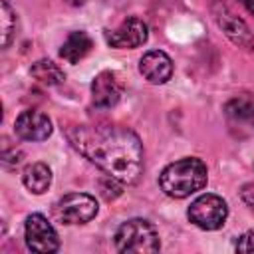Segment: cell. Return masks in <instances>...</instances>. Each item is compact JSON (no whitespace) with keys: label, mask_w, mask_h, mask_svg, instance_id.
<instances>
[{"label":"cell","mask_w":254,"mask_h":254,"mask_svg":"<svg viewBox=\"0 0 254 254\" xmlns=\"http://www.w3.org/2000/svg\"><path fill=\"white\" fill-rule=\"evenodd\" d=\"M236 252H254V232H246L238 238Z\"/></svg>","instance_id":"e0dca14e"},{"label":"cell","mask_w":254,"mask_h":254,"mask_svg":"<svg viewBox=\"0 0 254 254\" xmlns=\"http://www.w3.org/2000/svg\"><path fill=\"white\" fill-rule=\"evenodd\" d=\"M22 181H24V187L30 192L42 194L52 185V171H50V167L46 163H32V165H28L24 169Z\"/></svg>","instance_id":"4fadbf2b"},{"label":"cell","mask_w":254,"mask_h":254,"mask_svg":"<svg viewBox=\"0 0 254 254\" xmlns=\"http://www.w3.org/2000/svg\"><path fill=\"white\" fill-rule=\"evenodd\" d=\"M208 181L206 165L200 159L187 157L167 165L159 177V185L165 194L173 198H185L200 190Z\"/></svg>","instance_id":"7a4b0ae2"},{"label":"cell","mask_w":254,"mask_h":254,"mask_svg":"<svg viewBox=\"0 0 254 254\" xmlns=\"http://www.w3.org/2000/svg\"><path fill=\"white\" fill-rule=\"evenodd\" d=\"M113 244L115 250L123 254H151L161 248L155 226L143 218H131L123 222L113 236Z\"/></svg>","instance_id":"3957f363"},{"label":"cell","mask_w":254,"mask_h":254,"mask_svg":"<svg viewBox=\"0 0 254 254\" xmlns=\"http://www.w3.org/2000/svg\"><path fill=\"white\" fill-rule=\"evenodd\" d=\"M226 115L238 123H246L254 127V101L248 97H234L224 107Z\"/></svg>","instance_id":"9a60e30c"},{"label":"cell","mask_w":254,"mask_h":254,"mask_svg":"<svg viewBox=\"0 0 254 254\" xmlns=\"http://www.w3.org/2000/svg\"><path fill=\"white\" fill-rule=\"evenodd\" d=\"M93 48V40L89 38L87 32H71L65 42L62 44V50H60V56L67 62V64H77L79 60H83Z\"/></svg>","instance_id":"7c38bea8"},{"label":"cell","mask_w":254,"mask_h":254,"mask_svg":"<svg viewBox=\"0 0 254 254\" xmlns=\"http://www.w3.org/2000/svg\"><path fill=\"white\" fill-rule=\"evenodd\" d=\"M216 20H218V26L222 28V32H224L234 44H238V46H242V48H248V50L254 46V40H252V36H250V32H248L246 24H244L240 18H236L232 12H228V10L222 8V12L216 16Z\"/></svg>","instance_id":"8fae6325"},{"label":"cell","mask_w":254,"mask_h":254,"mask_svg":"<svg viewBox=\"0 0 254 254\" xmlns=\"http://www.w3.org/2000/svg\"><path fill=\"white\" fill-rule=\"evenodd\" d=\"M58 218L65 224H85L97 214V200L87 192H69L56 206Z\"/></svg>","instance_id":"5b68a950"},{"label":"cell","mask_w":254,"mask_h":254,"mask_svg":"<svg viewBox=\"0 0 254 254\" xmlns=\"http://www.w3.org/2000/svg\"><path fill=\"white\" fill-rule=\"evenodd\" d=\"M0 28H2V48H8L16 32V16L6 0L0 2Z\"/></svg>","instance_id":"2e32d148"},{"label":"cell","mask_w":254,"mask_h":254,"mask_svg":"<svg viewBox=\"0 0 254 254\" xmlns=\"http://www.w3.org/2000/svg\"><path fill=\"white\" fill-rule=\"evenodd\" d=\"M30 73H32V77H36L44 85H58V83H62L65 79V75L60 69V65L54 64L52 60H40V62H36L30 67Z\"/></svg>","instance_id":"5bb4252c"},{"label":"cell","mask_w":254,"mask_h":254,"mask_svg":"<svg viewBox=\"0 0 254 254\" xmlns=\"http://www.w3.org/2000/svg\"><path fill=\"white\" fill-rule=\"evenodd\" d=\"M123 95V83L115 71H101L91 81V101L97 109H111Z\"/></svg>","instance_id":"ba28073f"},{"label":"cell","mask_w":254,"mask_h":254,"mask_svg":"<svg viewBox=\"0 0 254 254\" xmlns=\"http://www.w3.org/2000/svg\"><path fill=\"white\" fill-rule=\"evenodd\" d=\"M240 2L248 8V12H252V14H254V0H240Z\"/></svg>","instance_id":"d6986e66"},{"label":"cell","mask_w":254,"mask_h":254,"mask_svg":"<svg viewBox=\"0 0 254 254\" xmlns=\"http://www.w3.org/2000/svg\"><path fill=\"white\" fill-rule=\"evenodd\" d=\"M147 36H149L147 24L137 16H129L115 30L105 32V42L111 48H119V50L139 48V46H143L147 42Z\"/></svg>","instance_id":"52a82bcc"},{"label":"cell","mask_w":254,"mask_h":254,"mask_svg":"<svg viewBox=\"0 0 254 254\" xmlns=\"http://www.w3.org/2000/svg\"><path fill=\"white\" fill-rule=\"evenodd\" d=\"M24 234H26V246L32 252H56L60 248L58 232L54 230L50 220L40 212H34L26 218Z\"/></svg>","instance_id":"8992f818"},{"label":"cell","mask_w":254,"mask_h":254,"mask_svg":"<svg viewBox=\"0 0 254 254\" xmlns=\"http://www.w3.org/2000/svg\"><path fill=\"white\" fill-rule=\"evenodd\" d=\"M14 131L26 141H44L52 135V121L46 113L36 109L22 111L14 121Z\"/></svg>","instance_id":"9c48e42d"},{"label":"cell","mask_w":254,"mask_h":254,"mask_svg":"<svg viewBox=\"0 0 254 254\" xmlns=\"http://www.w3.org/2000/svg\"><path fill=\"white\" fill-rule=\"evenodd\" d=\"M139 71L143 77L151 83H165L173 75V62L171 58L161 50L147 52L139 62Z\"/></svg>","instance_id":"30bf717a"},{"label":"cell","mask_w":254,"mask_h":254,"mask_svg":"<svg viewBox=\"0 0 254 254\" xmlns=\"http://www.w3.org/2000/svg\"><path fill=\"white\" fill-rule=\"evenodd\" d=\"M187 216L194 226L202 230H216L226 222L228 206L218 194L206 192L190 202Z\"/></svg>","instance_id":"277c9868"},{"label":"cell","mask_w":254,"mask_h":254,"mask_svg":"<svg viewBox=\"0 0 254 254\" xmlns=\"http://www.w3.org/2000/svg\"><path fill=\"white\" fill-rule=\"evenodd\" d=\"M240 196H242L244 204L254 212V185H252V183H248V185H244V187H242Z\"/></svg>","instance_id":"ac0fdd59"},{"label":"cell","mask_w":254,"mask_h":254,"mask_svg":"<svg viewBox=\"0 0 254 254\" xmlns=\"http://www.w3.org/2000/svg\"><path fill=\"white\" fill-rule=\"evenodd\" d=\"M73 149L97 165L107 177L131 185L143 171V145L139 137L121 125H73L65 131Z\"/></svg>","instance_id":"6da1fadb"}]
</instances>
